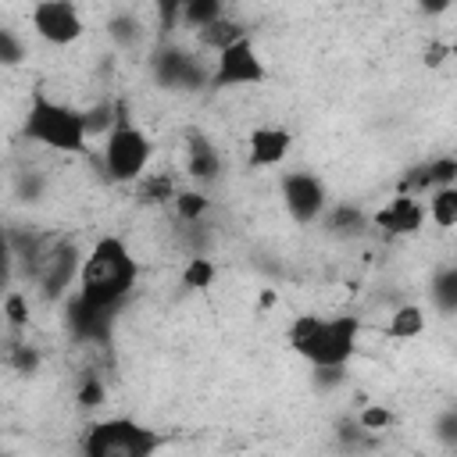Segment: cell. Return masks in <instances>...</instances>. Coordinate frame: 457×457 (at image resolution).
Masks as SVG:
<instances>
[{
    "mask_svg": "<svg viewBox=\"0 0 457 457\" xmlns=\"http://www.w3.org/2000/svg\"><path fill=\"white\" fill-rule=\"evenodd\" d=\"M139 286V257L121 236H100L82 261L75 300L89 311L114 314Z\"/></svg>",
    "mask_w": 457,
    "mask_h": 457,
    "instance_id": "obj_1",
    "label": "cell"
},
{
    "mask_svg": "<svg viewBox=\"0 0 457 457\" xmlns=\"http://www.w3.org/2000/svg\"><path fill=\"white\" fill-rule=\"evenodd\" d=\"M361 328L364 321L357 314H318L303 311L286 325V343L289 350L307 361L318 371H339L353 361L361 346Z\"/></svg>",
    "mask_w": 457,
    "mask_h": 457,
    "instance_id": "obj_2",
    "label": "cell"
},
{
    "mask_svg": "<svg viewBox=\"0 0 457 457\" xmlns=\"http://www.w3.org/2000/svg\"><path fill=\"white\" fill-rule=\"evenodd\" d=\"M21 136L32 146L50 150L57 157H82V154H89V139H93L86 111L61 96H50L43 86H36L25 100Z\"/></svg>",
    "mask_w": 457,
    "mask_h": 457,
    "instance_id": "obj_3",
    "label": "cell"
},
{
    "mask_svg": "<svg viewBox=\"0 0 457 457\" xmlns=\"http://www.w3.org/2000/svg\"><path fill=\"white\" fill-rule=\"evenodd\" d=\"M150 161H154V139L146 129H139L125 104H118V125L104 136V146H100V171L107 182L114 186H136L146 171H150Z\"/></svg>",
    "mask_w": 457,
    "mask_h": 457,
    "instance_id": "obj_4",
    "label": "cell"
},
{
    "mask_svg": "<svg viewBox=\"0 0 457 457\" xmlns=\"http://www.w3.org/2000/svg\"><path fill=\"white\" fill-rule=\"evenodd\" d=\"M164 436L129 414L100 418L82 432V457H154Z\"/></svg>",
    "mask_w": 457,
    "mask_h": 457,
    "instance_id": "obj_5",
    "label": "cell"
},
{
    "mask_svg": "<svg viewBox=\"0 0 457 457\" xmlns=\"http://www.w3.org/2000/svg\"><path fill=\"white\" fill-rule=\"evenodd\" d=\"M278 196H282V207L289 214L293 225H318L325 214H328V186L321 175L314 171H282V182H278Z\"/></svg>",
    "mask_w": 457,
    "mask_h": 457,
    "instance_id": "obj_6",
    "label": "cell"
},
{
    "mask_svg": "<svg viewBox=\"0 0 457 457\" xmlns=\"http://www.w3.org/2000/svg\"><path fill=\"white\" fill-rule=\"evenodd\" d=\"M150 71H154V82H157V86L175 89V93H189V89L211 86L214 57H211V64H204V57H200L196 50L164 43V46L150 57Z\"/></svg>",
    "mask_w": 457,
    "mask_h": 457,
    "instance_id": "obj_7",
    "label": "cell"
},
{
    "mask_svg": "<svg viewBox=\"0 0 457 457\" xmlns=\"http://www.w3.org/2000/svg\"><path fill=\"white\" fill-rule=\"evenodd\" d=\"M29 25H32V36L46 46H75L82 36H86V18H82V7L71 4V0H39L29 7Z\"/></svg>",
    "mask_w": 457,
    "mask_h": 457,
    "instance_id": "obj_8",
    "label": "cell"
},
{
    "mask_svg": "<svg viewBox=\"0 0 457 457\" xmlns=\"http://www.w3.org/2000/svg\"><path fill=\"white\" fill-rule=\"evenodd\" d=\"M264 82H268V68H264V57H261L253 36L232 43L228 50H221L214 57L211 89H253Z\"/></svg>",
    "mask_w": 457,
    "mask_h": 457,
    "instance_id": "obj_9",
    "label": "cell"
},
{
    "mask_svg": "<svg viewBox=\"0 0 457 457\" xmlns=\"http://www.w3.org/2000/svg\"><path fill=\"white\" fill-rule=\"evenodd\" d=\"M425 221H428V211H425L421 196H414V193H396L386 207H378L371 214V225L389 236H418L425 228Z\"/></svg>",
    "mask_w": 457,
    "mask_h": 457,
    "instance_id": "obj_10",
    "label": "cell"
},
{
    "mask_svg": "<svg viewBox=\"0 0 457 457\" xmlns=\"http://www.w3.org/2000/svg\"><path fill=\"white\" fill-rule=\"evenodd\" d=\"M182 168L196 182V189L214 186L221 179V168H225L221 164V150L204 132H189L186 136V146H182Z\"/></svg>",
    "mask_w": 457,
    "mask_h": 457,
    "instance_id": "obj_11",
    "label": "cell"
},
{
    "mask_svg": "<svg viewBox=\"0 0 457 457\" xmlns=\"http://www.w3.org/2000/svg\"><path fill=\"white\" fill-rule=\"evenodd\" d=\"M293 150V136L289 129L278 125H257L246 139V161L250 168H278Z\"/></svg>",
    "mask_w": 457,
    "mask_h": 457,
    "instance_id": "obj_12",
    "label": "cell"
},
{
    "mask_svg": "<svg viewBox=\"0 0 457 457\" xmlns=\"http://www.w3.org/2000/svg\"><path fill=\"white\" fill-rule=\"evenodd\" d=\"M443 186H457V157H432L407 175V189L414 193H436Z\"/></svg>",
    "mask_w": 457,
    "mask_h": 457,
    "instance_id": "obj_13",
    "label": "cell"
},
{
    "mask_svg": "<svg viewBox=\"0 0 457 457\" xmlns=\"http://www.w3.org/2000/svg\"><path fill=\"white\" fill-rule=\"evenodd\" d=\"M246 36H250L246 21H239V18L228 11L225 18H218V21L207 25L204 32H196V43H200V50H211V54L218 57L221 50H228L232 43H239V39H246Z\"/></svg>",
    "mask_w": 457,
    "mask_h": 457,
    "instance_id": "obj_14",
    "label": "cell"
},
{
    "mask_svg": "<svg viewBox=\"0 0 457 457\" xmlns=\"http://www.w3.org/2000/svg\"><path fill=\"white\" fill-rule=\"evenodd\" d=\"M321 228L336 239H357L371 228V218L353 204H339V207H328V214L321 218Z\"/></svg>",
    "mask_w": 457,
    "mask_h": 457,
    "instance_id": "obj_15",
    "label": "cell"
},
{
    "mask_svg": "<svg viewBox=\"0 0 457 457\" xmlns=\"http://www.w3.org/2000/svg\"><path fill=\"white\" fill-rule=\"evenodd\" d=\"M132 189H136V200H139V204H171L175 193H179L175 175H171V171H154V168H150Z\"/></svg>",
    "mask_w": 457,
    "mask_h": 457,
    "instance_id": "obj_16",
    "label": "cell"
},
{
    "mask_svg": "<svg viewBox=\"0 0 457 457\" xmlns=\"http://www.w3.org/2000/svg\"><path fill=\"white\" fill-rule=\"evenodd\" d=\"M421 332H425V311L418 303H400L386 321L389 339H418Z\"/></svg>",
    "mask_w": 457,
    "mask_h": 457,
    "instance_id": "obj_17",
    "label": "cell"
},
{
    "mask_svg": "<svg viewBox=\"0 0 457 457\" xmlns=\"http://www.w3.org/2000/svg\"><path fill=\"white\" fill-rule=\"evenodd\" d=\"M428 293H432V303H436L439 311L457 314V253L450 257V264H443V268L432 275Z\"/></svg>",
    "mask_w": 457,
    "mask_h": 457,
    "instance_id": "obj_18",
    "label": "cell"
},
{
    "mask_svg": "<svg viewBox=\"0 0 457 457\" xmlns=\"http://www.w3.org/2000/svg\"><path fill=\"white\" fill-rule=\"evenodd\" d=\"M425 211L436 228H457V186H443V189L428 193Z\"/></svg>",
    "mask_w": 457,
    "mask_h": 457,
    "instance_id": "obj_19",
    "label": "cell"
},
{
    "mask_svg": "<svg viewBox=\"0 0 457 457\" xmlns=\"http://www.w3.org/2000/svg\"><path fill=\"white\" fill-rule=\"evenodd\" d=\"M171 211L179 218V225H200L211 211V200L204 189H179L175 200H171Z\"/></svg>",
    "mask_w": 457,
    "mask_h": 457,
    "instance_id": "obj_20",
    "label": "cell"
},
{
    "mask_svg": "<svg viewBox=\"0 0 457 457\" xmlns=\"http://www.w3.org/2000/svg\"><path fill=\"white\" fill-rule=\"evenodd\" d=\"M225 14H228V7L218 4V0H189V4H182V21L179 25L193 29V32H204L207 25H214Z\"/></svg>",
    "mask_w": 457,
    "mask_h": 457,
    "instance_id": "obj_21",
    "label": "cell"
},
{
    "mask_svg": "<svg viewBox=\"0 0 457 457\" xmlns=\"http://www.w3.org/2000/svg\"><path fill=\"white\" fill-rule=\"evenodd\" d=\"M25 57H29L25 36L11 21H0V64L4 68H18V64H25Z\"/></svg>",
    "mask_w": 457,
    "mask_h": 457,
    "instance_id": "obj_22",
    "label": "cell"
},
{
    "mask_svg": "<svg viewBox=\"0 0 457 457\" xmlns=\"http://www.w3.org/2000/svg\"><path fill=\"white\" fill-rule=\"evenodd\" d=\"M214 275H218V268H214V261H211L207 253L189 257V261L182 264V286H186V289H207V286L214 282Z\"/></svg>",
    "mask_w": 457,
    "mask_h": 457,
    "instance_id": "obj_23",
    "label": "cell"
},
{
    "mask_svg": "<svg viewBox=\"0 0 457 457\" xmlns=\"http://www.w3.org/2000/svg\"><path fill=\"white\" fill-rule=\"evenodd\" d=\"M4 314H7V328L11 332H25L32 321V307H29V289H11L4 300Z\"/></svg>",
    "mask_w": 457,
    "mask_h": 457,
    "instance_id": "obj_24",
    "label": "cell"
},
{
    "mask_svg": "<svg viewBox=\"0 0 457 457\" xmlns=\"http://www.w3.org/2000/svg\"><path fill=\"white\" fill-rule=\"evenodd\" d=\"M104 396H107V386H104L96 375H86V382L79 386V403H82V407H100Z\"/></svg>",
    "mask_w": 457,
    "mask_h": 457,
    "instance_id": "obj_25",
    "label": "cell"
},
{
    "mask_svg": "<svg viewBox=\"0 0 457 457\" xmlns=\"http://www.w3.org/2000/svg\"><path fill=\"white\" fill-rule=\"evenodd\" d=\"M446 425H450V428H446V432H443V436H446V439H453V443H457V414H450V421H446Z\"/></svg>",
    "mask_w": 457,
    "mask_h": 457,
    "instance_id": "obj_26",
    "label": "cell"
}]
</instances>
